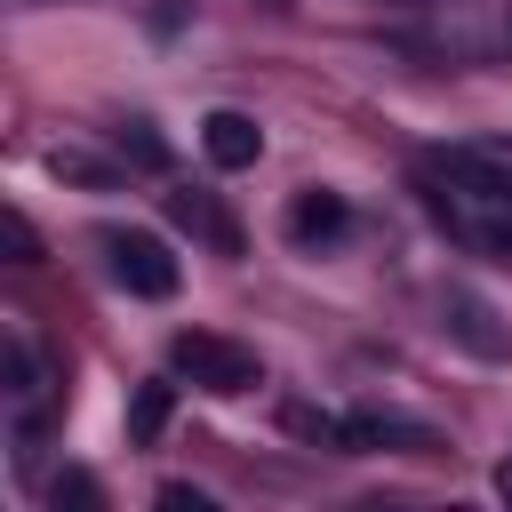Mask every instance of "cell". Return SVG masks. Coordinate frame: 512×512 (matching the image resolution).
<instances>
[{
	"label": "cell",
	"instance_id": "obj_1",
	"mask_svg": "<svg viewBox=\"0 0 512 512\" xmlns=\"http://www.w3.org/2000/svg\"><path fill=\"white\" fill-rule=\"evenodd\" d=\"M424 208L448 224L456 248L512 264V192H504V184H488V176H472V168H456V160H432V168H424Z\"/></svg>",
	"mask_w": 512,
	"mask_h": 512
},
{
	"label": "cell",
	"instance_id": "obj_2",
	"mask_svg": "<svg viewBox=\"0 0 512 512\" xmlns=\"http://www.w3.org/2000/svg\"><path fill=\"white\" fill-rule=\"evenodd\" d=\"M168 360H176V376H192V384L216 392V400H240V392L264 384V360H256L248 344H232V336H208V328H184V336L168 344Z\"/></svg>",
	"mask_w": 512,
	"mask_h": 512
},
{
	"label": "cell",
	"instance_id": "obj_3",
	"mask_svg": "<svg viewBox=\"0 0 512 512\" xmlns=\"http://www.w3.org/2000/svg\"><path fill=\"white\" fill-rule=\"evenodd\" d=\"M104 264H112V280H120L128 296H144V304L176 296V280H184L160 232H104Z\"/></svg>",
	"mask_w": 512,
	"mask_h": 512
},
{
	"label": "cell",
	"instance_id": "obj_4",
	"mask_svg": "<svg viewBox=\"0 0 512 512\" xmlns=\"http://www.w3.org/2000/svg\"><path fill=\"white\" fill-rule=\"evenodd\" d=\"M200 152H208L216 168H256V160H264V128H256L248 112H232V104H224V112H208V120H200Z\"/></svg>",
	"mask_w": 512,
	"mask_h": 512
},
{
	"label": "cell",
	"instance_id": "obj_5",
	"mask_svg": "<svg viewBox=\"0 0 512 512\" xmlns=\"http://www.w3.org/2000/svg\"><path fill=\"white\" fill-rule=\"evenodd\" d=\"M352 224V208H344V192H328V184H304L296 200H288V240L296 248H320V240H336Z\"/></svg>",
	"mask_w": 512,
	"mask_h": 512
},
{
	"label": "cell",
	"instance_id": "obj_6",
	"mask_svg": "<svg viewBox=\"0 0 512 512\" xmlns=\"http://www.w3.org/2000/svg\"><path fill=\"white\" fill-rule=\"evenodd\" d=\"M168 216H176L192 240H208L216 256H240V224H232V216H224L208 192H168Z\"/></svg>",
	"mask_w": 512,
	"mask_h": 512
},
{
	"label": "cell",
	"instance_id": "obj_7",
	"mask_svg": "<svg viewBox=\"0 0 512 512\" xmlns=\"http://www.w3.org/2000/svg\"><path fill=\"white\" fill-rule=\"evenodd\" d=\"M448 328H456L472 352H488V360H504V352H512V336L496 328V312H488L472 288H448Z\"/></svg>",
	"mask_w": 512,
	"mask_h": 512
},
{
	"label": "cell",
	"instance_id": "obj_8",
	"mask_svg": "<svg viewBox=\"0 0 512 512\" xmlns=\"http://www.w3.org/2000/svg\"><path fill=\"white\" fill-rule=\"evenodd\" d=\"M448 160H456V168H472V176H488V184H504V192H512V136H464V144H448Z\"/></svg>",
	"mask_w": 512,
	"mask_h": 512
},
{
	"label": "cell",
	"instance_id": "obj_9",
	"mask_svg": "<svg viewBox=\"0 0 512 512\" xmlns=\"http://www.w3.org/2000/svg\"><path fill=\"white\" fill-rule=\"evenodd\" d=\"M128 432H136V440H160V432H168V384H144V392H136Z\"/></svg>",
	"mask_w": 512,
	"mask_h": 512
},
{
	"label": "cell",
	"instance_id": "obj_10",
	"mask_svg": "<svg viewBox=\"0 0 512 512\" xmlns=\"http://www.w3.org/2000/svg\"><path fill=\"white\" fill-rule=\"evenodd\" d=\"M8 392H16V400H40V392H48V384H40L32 344H8Z\"/></svg>",
	"mask_w": 512,
	"mask_h": 512
},
{
	"label": "cell",
	"instance_id": "obj_11",
	"mask_svg": "<svg viewBox=\"0 0 512 512\" xmlns=\"http://www.w3.org/2000/svg\"><path fill=\"white\" fill-rule=\"evenodd\" d=\"M120 144H128V152H136L144 168H160V160H168V144L152 136V120H128V128H120Z\"/></svg>",
	"mask_w": 512,
	"mask_h": 512
},
{
	"label": "cell",
	"instance_id": "obj_12",
	"mask_svg": "<svg viewBox=\"0 0 512 512\" xmlns=\"http://www.w3.org/2000/svg\"><path fill=\"white\" fill-rule=\"evenodd\" d=\"M56 504H104V488L88 480V472H56V488H48Z\"/></svg>",
	"mask_w": 512,
	"mask_h": 512
},
{
	"label": "cell",
	"instance_id": "obj_13",
	"mask_svg": "<svg viewBox=\"0 0 512 512\" xmlns=\"http://www.w3.org/2000/svg\"><path fill=\"white\" fill-rule=\"evenodd\" d=\"M0 232H8V248H16V264H40V240H32V224H24V216H8Z\"/></svg>",
	"mask_w": 512,
	"mask_h": 512
},
{
	"label": "cell",
	"instance_id": "obj_14",
	"mask_svg": "<svg viewBox=\"0 0 512 512\" xmlns=\"http://www.w3.org/2000/svg\"><path fill=\"white\" fill-rule=\"evenodd\" d=\"M160 504H168V512H216V504H208L200 488H184V480H168V488H160Z\"/></svg>",
	"mask_w": 512,
	"mask_h": 512
},
{
	"label": "cell",
	"instance_id": "obj_15",
	"mask_svg": "<svg viewBox=\"0 0 512 512\" xmlns=\"http://www.w3.org/2000/svg\"><path fill=\"white\" fill-rule=\"evenodd\" d=\"M496 496H504V504H512V456H504V464H496Z\"/></svg>",
	"mask_w": 512,
	"mask_h": 512
}]
</instances>
